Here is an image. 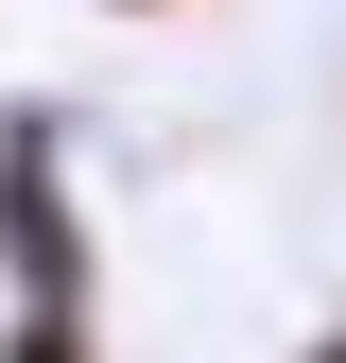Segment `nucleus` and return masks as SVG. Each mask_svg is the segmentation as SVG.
I'll list each match as a JSON object with an SVG mask.
<instances>
[{
	"mask_svg": "<svg viewBox=\"0 0 346 363\" xmlns=\"http://www.w3.org/2000/svg\"><path fill=\"white\" fill-rule=\"evenodd\" d=\"M294 363H346V329H312V346H294Z\"/></svg>",
	"mask_w": 346,
	"mask_h": 363,
	"instance_id": "nucleus-3",
	"label": "nucleus"
},
{
	"mask_svg": "<svg viewBox=\"0 0 346 363\" xmlns=\"http://www.w3.org/2000/svg\"><path fill=\"white\" fill-rule=\"evenodd\" d=\"M0 294L86 311V208H69V121L52 104H0Z\"/></svg>",
	"mask_w": 346,
	"mask_h": 363,
	"instance_id": "nucleus-1",
	"label": "nucleus"
},
{
	"mask_svg": "<svg viewBox=\"0 0 346 363\" xmlns=\"http://www.w3.org/2000/svg\"><path fill=\"white\" fill-rule=\"evenodd\" d=\"M104 18H156V0H104Z\"/></svg>",
	"mask_w": 346,
	"mask_h": 363,
	"instance_id": "nucleus-4",
	"label": "nucleus"
},
{
	"mask_svg": "<svg viewBox=\"0 0 346 363\" xmlns=\"http://www.w3.org/2000/svg\"><path fill=\"white\" fill-rule=\"evenodd\" d=\"M0 363H104V346H86L69 294H18V311H0Z\"/></svg>",
	"mask_w": 346,
	"mask_h": 363,
	"instance_id": "nucleus-2",
	"label": "nucleus"
}]
</instances>
